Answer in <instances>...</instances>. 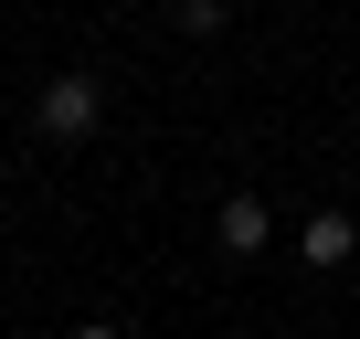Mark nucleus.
<instances>
[{"label": "nucleus", "instance_id": "obj_4", "mask_svg": "<svg viewBox=\"0 0 360 339\" xmlns=\"http://www.w3.org/2000/svg\"><path fill=\"white\" fill-rule=\"evenodd\" d=\"M169 22L191 32V43H212V32H223V0H169Z\"/></svg>", "mask_w": 360, "mask_h": 339}, {"label": "nucleus", "instance_id": "obj_5", "mask_svg": "<svg viewBox=\"0 0 360 339\" xmlns=\"http://www.w3.org/2000/svg\"><path fill=\"white\" fill-rule=\"evenodd\" d=\"M64 339H127V328H117V318H85V328H64Z\"/></svg>", "mask_w": 360, "mask_h": 339}, {"label": "nucleus", "instance_id": "obj_2", "mask_svg": "<svg viewBox=\"0 0 360 339\" xmlns=\"http://www.w3.org/2000/svg\"><path fill=\"white\" fill-rule=\"evenodd\" d=\"M212 244H223L233 265H255V255L276 244V212H265L255 191H223V212H212Z\"/></svg>", "mask_w": 360, "mask_h": 339}, {"label": "nucleus", "instance_id": "obj_6", "mask_svg": "<svg viewBox=\"0 0 360 339\" xmlns=\"http://www.w3.org/2000/svg\"><path fill=\"white\" fill-rule=\"evenodd\" d=\"M349 138H360V117H349Z\"/></svg>", "mask_w": 360, "mask_h": 339}, {"label": "nucleus", "instance_id": "obj_3", "mask_svg": "<svg viewBox=\"0 0 360 339\" xmlns=\"http://www.w3.org/2000/svg\"><path fill=\"white\" fill-rule=\"evenodd\" d=\"M297 255H307V265H349V255H360V223H349V212H307Z\"/></svg>", "mask_w": 360, "mask_h": 339}, {"label": "nucleus", "instance_id": "obj_1", "mask_svg": "<svg viewBox=\"0 0 360 339\" xmlns=\"http://www.w3.org/2000/svg\"><path fill=\"white\" fill-rule=\"evenodd\" d=\"M96 117H106V85H96V75H53V85L32 96V127H43L53 148H75V138H96Z\"/></svg>", "mask_w": 360, "mask_h": 339}]
</instances>
